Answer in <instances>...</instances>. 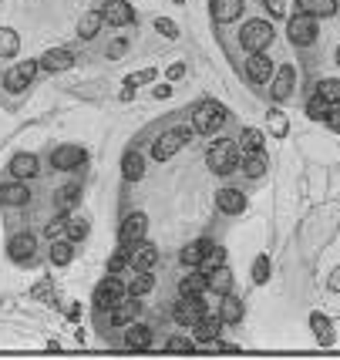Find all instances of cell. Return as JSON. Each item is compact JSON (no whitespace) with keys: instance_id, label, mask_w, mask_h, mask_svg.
<instances>
[{"instance_id":"obj_1","label":"cell","mask_w":340,"mask_h":360,"mask_svg":"<svg viewBox=\"0 0 340 360\" xmlns=\"http://www.w3.org/2000/svg\"><path fill=\"white\" fill-rule=\"evenodd\" d=\"M206 162H209V168H213L215 175H229V172H236L239 168V142H233V138H219L209 145V152H206Z\"/></svg>"},{"instance_id":"obj_2","label":"cell","mask_w":340,"mask_h":360,"mask_svg":"<svg viewBox=\"0 0 340 360\" xmlns=\"http://www.w3.org/2000/svg\"><path fill=\"white\" fill-rule=\"evenodd\" d=\"M222 125H226V108H222L219 101H206V105H199L196 115H192V128H196L199 135H215Z\"/></svg>"},{"instance_id":"obj_3","label":"cell","mask_w":340,"mask_h":360,"mask_svg":"<svg viewBox=\"0 0 340 360\" xmlns=\"http://www.w3.org/2000/svg\"><path fill=\"white\" fill-rule=\"evenodd\" d=\"M202 317H206V293H182V300L175 307V320L196 326Z\"/></svg>"},{"instance_id":"obj_4","label":"cell","mask_w":340,"mask_h":360,"mask_svg":"<svg viewBox=\"0 0 340 360\" xmlns=\"http://www.w3.org/2000/svg\"><path fill=\"white\" fill-rule=\"evenodd\" d=\"M270 40H273V24H266V21H250V24L243 27V34H239V44H243L250 54L266 51Z\"/></svg>"},{"instance_id":"obj_5","label":"cell","mask_w":340,"mask_h":360,"mask_svg":"<svg viewBox=\"0 0 340 360\" xmlns=\"http://www.w3.org/2000/svg\"><path fill=\"white\" fill-rule=\"evenodd\" d=\"M192 131L196 128H172V131H166L159 142H155V149H152V155H155V162H169L189 138H192Z\"/></svg>"},{"instance_id":"obj_6","label":"cell","mask_w":340,"mask_h":360,"mask_svg":"<svg viewBox=\"0 0 340 360\" xmlns=\"http://www.w3.org/2000/svg\"><path fill=\"white\" fill-rule=\"evenodd\" d=\"M317 17L313 14H306V10H300L297 17L290 21V40L297 44V47H306V44H313L317 40Z\"/></svg>"},{"instance_id":"obj_7","label":"cell","mask_w":340,"mask_h":360,"mask_svg":"<svg viewBox=\"0 0 340 360\" xmlns=\"http://www.w3.org/2000/svg\"><path fill=\"white\" fill-rule=\"evenodd\" d=\"M38 61H21L17 68H10L7 75H3V84H7V91H24L31 81H34V75H38Z\"/></svg>"},{"instance_id":"obj_8","label":"cell","mask_w":340,"mask_h":360,"mask_svg":"<svg viewBox=\"0 0 340 360\" xmlns=\"http://www.w3.org/2000/svg\"><path fill=\"white\" fill-rule=\"evenodd\" d=\"M118 300H125V283L118 280V277H108V280L94 290V303H98L101 310H112Z\"/></svg>"},{"instance_id":"obj_9","label":"cell","mask_w":340,"mask_h":360,"mask_svg":"<svg viewBox=\"0 0 340 360\" xmlns=\"http://www.w3.org/2000/svg\"><path fill=\"white\" fill-rule=\"evenodd\" d=\"M101 17H105V24H112V27H125V24L135 21V10H131L128 0H105Z\"/></svg>"},{"instance_id":"obj_10","label":"cell","mask_w":340,"mask_h":360,"mask_svg":"<svg viewBox=\"0 0 340 360\" xmlns=\"http://www.w3.org/2000/svg\"><path fill=\"white\" fill-rule=\"evenodd\" d=\"M85 162V149H78V145H61V149H54V155H51V165L57 168V172H71V168H78Z\"/></svg>"},{"instance_id":"obj_11","label":"cell","mask_w":340,"mask_h":360,"mask_svg":"<svg viewBox=\"0 0 340 360\" xmlns=\"http://www.w3.org/2000/svg\"><path fill=\"white\" fill-rule=\"evenodd\" d=\"M145 229H148V219H145L142 212H131L125 222H122V233H118V236H122L125 246H138V242L145 240Z\"/></svg>"},{"instance_id":"obj_12","label":"cell","mask_w":340,"mask_h":360,"mask_svg":"<svg viewBox=\"0 0 340 360\" xmlns=\"http://www.w3.org/2000/svg\"><path fill=\"white\" fill-rule=\"evenodd\" d=\"M246 75H250L253 84H266V81L273 78V61L263 51H256V54H250V61H246Z\"/></svg>"},{"instance_id":"obj_13","label":"cell","mask_w":340,"mask_h":360,"mask_svg":"<svg viewBox=\"0 0 340 360\" xmlns=\"http://www.w3.org/2000/svg\"><path fill=\"white\" fill-rule=\"evenodd\" d=\"M155 263H159V249H155V246L138 242V246H135V253H131V266H135V273H152V270H155Z\"/></svg>"},{"instance_id":"obj_14","label":"cell","mask_w":340,"mask_h":360,"mask_svg":"<svg viewBox=\"0 0 340 360\" xmlns=\"http://www.w3.org/2000/svg\"><path fill=\"white\" fill-rule=\"evenodd\" d=\"M219 326H222V320L219 317H202V320L196 323V344L199 347H219Z\"/></svg>"},{"instance_id":"obj_15","label":"cell","mask_w":340,"mask_h":360,"mask_svg":"<svg viewBox=\"0 0 340 360\" xmlns=\"http://www.w3.org/2000/svg\"><path fill=\"white\" fill-rule=\"evenodd\" d=\"M34 246H38V240H34L31 233H21V236L10 240L7 249H10V259H14V263H27V259L34 256Z\"/></svg>"},{"instance_id":"obj_16","label":"cell","mask_w":340,"mask_h":360,"mask_svg":"<svg viewBox=\"0 0 340 360\" xmlns=\"http://www.w3.org/2000/svg\"><path fill=\"white\" fill-rule=\"evenodd\" d=\"M243 14V0H213V21L215 24H233Z\"/></svg>"},{"instance_id":"obj_17","label":"cell","mask_w":340,"mask_h":360,"mask_svg":"<svg viewBox=\"0 0 340 360\" xmlns=\"http://www.w3.org/2000/svg\"><path fill=\"white\" fill-rule=\"evenodd\" d=\"M44 71H68L75 64V54L71 51H44V57H38Z\"/></svg>"},{"instance_id":"obj_18","label":"cell","mask_w":340,"mask_h":360,"mask_svg":"<svg viewBox=\"0 0 340 360\" xmlns=\"http://www.w3.org/2000/svg\"><path fill=\"white\" fill-rule=\"evenodd\" d=\"M215 202H219V209H222L226 216H236V212L246 209V196H243L239 189H219Z\"/></svg>"},{"instance_id":"obj_19","label":"cell","mask_w":340,"mask_h":360,"mask_svg":"<svg viewBox=\"0 0 340 360\" xmlns=\"http://www.w3.org/2000/svg\"><path fill=\"white\" fill-rule=\"evenodd\" d=\"M293 81H297V71H293L290 64H283V68L276 71V78H273V98H276V101L290 98V91H293Z\"/></svg>"},{"instance_id":"obj_20","label":"cell","mask_w":340,"mask_h":360,"mask_svg":"<svg viewBox=\"0 0 340 360\" xmlns=\"http://www.w3.org/2000/svg\"><path fill=\"white\" fill-rule=\"evenodd\" d=\"M0 202H3V205H27V202H31V192H27V185H21V182H3V185H0Z\"/></svg>"},{"instance_id":"obj_21","label":"cell","mask_w":340,"mask_h":360,"mask_svg":"<svg viewBox=\"0 0 340 360\" xmlns=\"http://www.w3.org/2000/svg\"><path fill=\"white\" fill-rule=\"evenodd\" d=\"M125 344L131 347V350H145V347H152V330L142 326V323H128L125 326Z\"/></svg>"},{"instance_id":"obj_22","label":"cell","mask_w":340,"mask_h":360,"mask_svg":"<svg viewBox=\"0 0 340 360\" xmlns=\"http://www.w3.org/2000/svg\"><path fill=\"white\" fill-rule=\"evenodd\" d=\"M138 310H142V303H135V300H118V303L112 307V323H115V326H128V323L138 317Z\"/></svg>"},{"instance_id":"obj_23","label":"cell","mask_w":340,"mask_h":360,"mask_svg":"<svg viewBox=\"0 0 340 360\" xmlns=\"http://www.w3.org/2000/svg\"><path fill=\"white\" fill-rule=\"evenodd\" d=\"M10 175H14V179H31V175H38V155H27V152L14 155Z\"/></svg>"},{"instance_id":"obj_24","label":"cell","mask_w":340,"mask_h":360,"mask_svg":"<svg viewBox=\"0 0 340 360\" xmlns=\"http://www.w3.org/2000/svg\"><path fill=\"white\" fill-rule=\"evenodd\" d=\"M206 286H209V293L226 296V293L233 290V273H229L226 266H219V270H213V273H206Z\"/></svg>"},{"instance_id":"obj_25","label":"cell","mask_w":340,"mask_h":360,"mask_svg":"<svg viewBox=\"0 0 340 360\" xmlns=\"http://www.w3.org/2000/svg\"><path fill=\"white\" fill-rule=\"evenodd\" d=\"M209 249H213V242H209V240L189 242V246L182 249V263H185V266H199V263H202V256H206Z\"/></svg>"},{"instance_id":"obj_26","label":"cell","mask_w":340,"mask_h":360,"mask_svg":"<svg viewBox=\"0 0 340 360\" xmlns=\"http://www.w3.org/2000/svg\"><path fill=\"white\" fill-rule=\"evenodd\" d=\"M122 172H125L128 182H138V179L145 175V159H142L138 152H128L125 159H122Z\"/></svg>"},{"instance_id":"obj_27","label":"cell","mask_w":340,"mask_h":360,"mask_svg":"<svg viewBox=\"0 0 340 360\" xmlns=\"http://www.w3.org/2000/svg\"><path fill=\"white\" fill-rule=\"evenodd\" d=\"M101 24H105V17H101V10H88L85 17H81V24H78V34L85 40H91L98 31H101Z\"/></svg>"},{"instance_id":"obj_28","label":"cell","mask_w":340,"mask_h":360,"mask_svg":"<svg viewBox=\"0 0 340 360\" xmlns=\"http://www.w3.org/2000/svg\"><path fill=\"white\" fill-rule=\"evenodd\" d=\"M330 108H334V105H330L324 94H313V98L306 101V118H310V121H327Z\"/></svg>"},{"instance_id":"obj_29","label":"cell","mask_w":340,"mask_h":360,"mask_svg":"<svg viewBox=\"0 0 340 360\" xmlns=\"http://www.w3.org/2000/svg\"><path fill=\"white\" fill-rule=\"evenodd\" d=\"M239 168H243L250 179H259V175L266 172V155H263V152H246V159L239 162Z\"/></svg>"},{"instance_id":"obj_30","label":"cell","mask_w":340,"mask_h":360,"mask_svg":"<svg viewBox=\"0 0 340 360\" xmlns=\"http://www.w3.org/2000/svg\"><path fill=\"white\" fill-rule=\"evenodd\" d=\"M297 3L306 10V14H313V17H330V14L337 10L334 0H297Z\"/></svg>"},{"instance_id":"obj_31","label":"cell","mask_w":340,"mask_h":360,"mask_svg":"<svg viewBox=\"0 0 340 360\" xmlns=\"http://www.w3.org/2000/svg\"><path fill=\"white\" fill-rule=\"evenodd\" d=\"M131 253H135V246H125V242H122V249L108 259V273H122V270H128V266H131Z\"/></svg>"},{"instance_id":"obj_32","label":"cell","mask_w":340,"mask_h":360,"mask_svg":"<svg viewBox=\"0 0 340 360\" xmlns=\"http://www.w3.org/2000/svg\"><path fill=\"white\" fill-rule=\"evenodd\" d=\"M219 266H226V249H222V246H213V249L202 256L199 270H202V273H213V270H219Z\"/></svg>"},{"instance_id":"obj_33","label":"cell","mask_w":340,"mask_h":360,"mask_svg":"<svg viewBox=\"0 0 340 360\" xmlns=\"http://www.w3.org/2000/svg\"><path fill=\"white\" fill-rule=\"evenodd\" d=\"M310 326H313V333H317V340H320V344H334V333H330V320H327L324 313H313V317H310Z\"/></svg>"},{"instance_id":"obj_34","label":"cell","mask_w":340,"mask_h":360,"mask_svg":"<svg viewBox=\"0 0 340 360\" xmlns=\"http://www.w3.org/2000/svg\"><path fill=\"white\" fill-rule=\"evenodd\" d=\"M71 256H75V249H71V240H61L51 246V259H54V266H68L71 263Z\"/></svg>"},{"instance_id":"obj_35","label":"cell","mask_w":340,"mask_h":360,"mask_svg":"<svg viewBox=\"0 0 340 360\" xmlns=\"http://www.w3.org/2000/svg\"><path fill=\"white\" fill-rule=\"evenodd\" d=\"M222 320L226 323L243 320V303H239L236 296H226V300H222Z\"/></svg>"},{"instance_id":"obj_36","label":"cell","mask_w":340,"mask_h":360,"mask_svg":"<svg viewBox=\"0 0 340 360\" xmlns=\"http://www.w3.org/2000/svg\"><path fill=\"white\" fill-rule=\"evenodd\" d=\"M152 286H155L152 273H138L135 280H128V293H131V296H145V293H148Z\"/></svg>"},{"instance_id":"obj_37","label":"cell","mask_w":340,"mask_h":360,"mask_svg":"<svg viewBox=\"0 0 340 360\" xmlns=\"http://www.w3.org/2000/svg\"><path fill=\"white\" fill-rule=\"evenodd\" d=\"M259 145H263V131H256V128H243V135H239V149H246V152H259Z\"/></svg>"},{"instance_id":"obj_38","label":"cell","mask_w":340,"mask_h":360,"mask_svg":"<svg viewBox=\"0 0 340 360\" xmlns=\"http://www.w3.org/2000/svg\"><path fill=\"white\" fill-rule=\"evenodd\" d=\"M78 202H81V189H78V185H64V189L57 192V205H61V209H75Z\"/></svg>"},{"instance_id":"obj_39","label":"cell","mask_w":340,"mask_h":360,"mask_svg":"<svg viewBox=\"0 0 340 360\" xmlns=\"http://www.w3.org/2000/svg\"><path fill=\"white\" fill-rule=\"evenodd\" d=\"M317 94H324L330 105H340V81L337 78H327L320 81V88H317Z\"/></svg>"},{"instance_id":"obj_40","label":"cell","mask_w":340,"mask_h":360,"mask_svg":"<svg viewBox=\"0 0 340 360\" xmlns=\"http://www.w3.org/2000/svg\"><path fill=\"white\" fill-rule=\"evenodd\" d=\"M17 31H10V27H0V54H17Z\"/></svg>"},{"instance_id":"obj_41","label":"cell","mask_w":340,"mask_h":360,"mask_svg":"<svg viewBox=\"0 0 340 360\" xmlns=\"http://www.w3.org/2000/svg\"><path fill=\"white\" fill-rule=\"evenodd\" d=\"M209 286H206V273L199 270L196 277H189V280H182V286H179V293H206Z\"/></svg>"},{"instance_id":"obj_42","label":"cell","mask_w":340,"mask_h":360,"mask_svg":"<svg viewBox=\"0 0 340 360\" xmlns=\"http://www.w3.org/2000/svg\"><path fill=\"white\" fill-rule=\"evenodd\" d=\"M85 236H88V222H85V219H71V222H68V240L81 242Z\"/></svg>"},{"instance_id":"obj_43","label":"cell","mask_w":340,"mask_h":360,"mask_svg":"<svg viewBox=\"0 0 340 360\" xmlns=\"http://www.w3.org/2000/svg\"><path fill=\"white\" fill-rule=\"evenodd\" d=\"M155 78V71H138V75H131V78H125V91H122V98H131V88L135 84H145V81Z\"/></svg>"},{"instance_id":"obj_44","label":"cell","mask_w":340,"mask_h":360,"mask_svg":"<svg viewBox=\"0 0 340 360\" xmlns=\"http://www.w3.org/2000/svg\"><path fill=\"white\" fill-rule=\"evenodd\" d=\"M270 131H273V135H280V138H283V135H287V131H290V121L283 118V115H280V112H270Z\"/></svg>"},{"instance_id":"obj_45","label":"cell","mask_w":340,"mask_h":360,"mask_svg":"<svg viewBox=\"0 0 340 360\" xmlns=\"http://www.w3.org/2000/svg\"><path fill=\"white\" fill-rule=\"evenodd\" d=\"M155 31H159V34H166L169 40L179 38V24H175V21H169V17H159V21H155Z\"/></svg>"},{"instance_id":"obj_46","label":"cell","mask_w":340,"mask_h":360,"mask_svg":"<svg viewBox=\"0 0 340 360\" xmlns=\"http://www.w3.org/2000/svg\"><path fill=\"white\" fill-rule=\"evenodd\" d=\"M253 280L259 283V286L270 280V259H266V256H259V259L253 263Z\"/></svg>"},{"instance_id":"obj_47","label":"cell","mask_w":340,"mask_h":360,"mask_svg":"<svg viewBox=\"0 0 340 360\" xmlns=\"http://www.w3.org/2000/svg\"><path fill=\"white\" fill-rule=\"evenodd\" d=\"M44 233H47L51 240H61V236H68V219H64V216H61V219H54V222H51Z\"/></svg>"},{"instance_id":"obj_48","label":"cell","mask_w":340,"mask_h":360,"mask_svg":"<svg viewBox=\"0 0 340 360\" xmlns=\"http://www.w3.org/2000/svg\"><path fill=\"white\" fill-rule=\"evenodd\" d=\"M266 7L273 17H287V0H266Z\"/></svg>"},{"instance_id":"obj_49","label":"cell","mask_w":340,"mask_h":360,"mask_svg":"<svg viewBox=\"0 0 340 360\" xmlns=\"http://www.w3.org/2000/svg\"><path fill=\"white\" fill-rule=\"evenodd\" d=\"M189 347H196L189 337H172L169 340V350H189Z\"/></svg>"},{"instance_id":"obj_50","label":"cell","mask_w":340,"mask_h":360,"mask_svg":"<svg viewBox=\"0 0 340 360\" xmlns=\"http://www.w3.org/2000/svg\"><path fill=\"white\" fill-rule=\"evenodd\" d=\"M327 125H330V131H340V108H330V115H327Z\"/></svg>"},{"instance_id":"obj_51","label":"cell","mask_w":340,"mask_h":360,"mask_svg":"<svg viewBox=\"0 0 340 360\" xmlns=\"http://www.w3.org/2000/svg\"><path fill=\"white\" fill-rule=\"evenodd\" d=\"M155 98H172V84H159L155 88Z\"/></svg>"},{"instance_id":"obj_52","label":"cell","mask_w":340,"mask_h":360,"mask_svg":"<svg viewBox=\"0 0 340 360\" xmlns=\"http://www.w3.org/2000/svg\"><path fill=\"white\" fill-rule=\"evenodd\" d=\"M182 75H185V68H182V64H172V68H169V78H172V81L182 78Z\"/></svg>"},{"instance_id":"obj_53","label":"cell","mask_w":340,"mask_h":360,"mask_svg":"<svg viewBox=\"0 0 340 360\" xmlns=\"http://www.w3.org/2000/svg\"><path fill=\"white\" fill-rule=\"evenodd\" d=\"M128 44L125 40H115V44H112V51H108V54H122V51H125Z\"/></svg>"},{"instance_id":"obj_54","label":"cell","mask_w":340,"mask_h":360,"mask_svg":"<svg viewBox=\"0 0 340 360\" xmlns=\"http://www.w3.org/2000/svg\"><path fill=\"white\" fill-rule=\"evenodd\" d=\"M330 290H337V293H340V270L334 273V280H330Z\"/></svg>"},{"instance_id":"obj_55","label":"cell","mask_w":340,"mask_h":360,"mask_svg":"<svg viewBox=\"0 0 340 360\" xmlns=\"http://www.w3.org/2000/svg\"><path fill=\"white\" fill-rule=\"evenodd\" d=\"M337 64H340V47H337Z\"/></svg>"},{"instance_id":"obj_56","label":"cell","mask_w":340,"mask_h":360,"mask_svg":"<svg viewBox=\"0 0 340 360\" xmlns=\"http://www.w3.org/2000/svg\"><path fill=\"white\" fill-rule=\"evenodd\" d=\"M175 3H185V0H175Z\"/></svg>"}]
</instances>
